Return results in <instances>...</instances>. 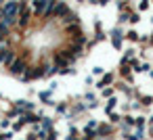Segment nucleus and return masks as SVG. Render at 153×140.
Returning <instances> with one entry per match:
<instances>
[{"mask_svg": "<svg viewBox=\"0 0 153 140\" xmlns=\"http://www.w3.org/2000/svg\"><path fill=\"white\" fill-rule=\"evenodd\" d=\"M25 69H27V63H25L23 59H15V61L9 65V71H11L13 75H23Z\"/></svg>", "mask_w": 153, "mask_h": 140, "instance_id": "f03ea898", "label": "nucleus"}, {"mask_svg": "<svg viewBox=\"0 0 153 140\" xmlns=\"http://www.w3.org/2000/svg\"><path fill=\"white\" fill-rule=\"evenodd\" d=\"M32 7H34L36 15H51L53 7H55V0H34Z\"/></svg>", "mask_w": 153, "mask_h": 140, "instance_id": "f257e3e1", "label": "nucleus"}]
</instances>
